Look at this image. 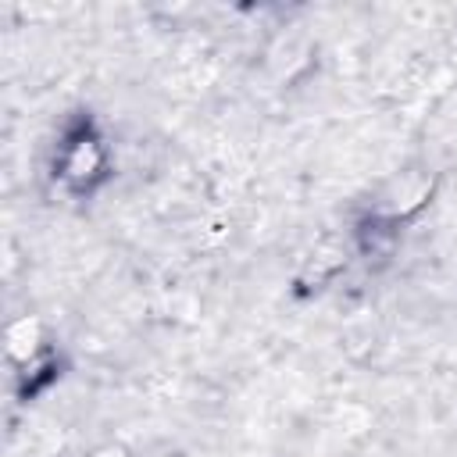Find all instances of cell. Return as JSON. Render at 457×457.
<instances>
[{
    "label": "cell",
    "mask_w": 457,
    "mask_h": 457,
    "mask_svg": "<svg viewBox=\"0 0 457 457\" xmlns=\"http://www.w3.org/2000/svg\"><path fill=\"white\" fill-rule=\"evenodd\" d=\"M86 457H132V450H129L125 443H100V446H93Z\"/></svg>",
    "instance_id": "obj_5"
},
{
    "label": "cell",
    "mask_w": 457,
    "mask_h": 457,
    "mask_svg": "<svg viewBox=\"0 0 457 457\" xmlns=\"http://www.w3.org/2000/svg\"><path fill=\"white\" fill-rule=\"evenodd\" d=\"M343 268H346V250H343V246L325 243V246H318V250L303 261V268H300L296 282H300L303 289H325V286H328Z\"/></svg>",
    "instance_id": "obj_4"
},
{
    "label": "cell",
    "mask_w": 457,
    "mask_h": 457,
    "mask_svg": "<svg viewBox=\"0 0 457 457\" xmlns=\"http://www.w3.org/2000/svg\"><path fill=\"white\" fill-rule=\"evenodd\" d=\"M107 168H111V154H107V143L104 136L82 121L75 125L61 146H57V164H54V175L57 182L68 189V193H93L104 179H107Z\"/></svg>",
    "instance_id": "obj_1"
},
{
    "label": "cell",
    "mask_w": 457,
    "mask_h": 457,
    "mask_svg": "<svg viewBox=\"0 0 457 457\" xmlns=\"http://www.w3.org/2000/svg\"><path fill=\"white\" fill-rule=\"evenodd\" d=\"M436 186H439V175L432 168H403L396 175H389L368 200V218L371 221H382V225H400L407 218H414L418 211H425L436 196Z\"/></svg>",
    "instance_id": "obj_2"
},
{
    "label": "cell",
    "mask_w": 457,
    "mask_h": 457,
    "mask_svg": "<svg viewBox=\"0 0 457 457\" xmlns=\"http://www.w3.org/2000/svg\"><path fill=\"white\" fill-rule=\"evenodd\" d=\"M4 353H7V361H11L18 371L29 368L32 361H39L43 353H50L43 321H39L36 314L14 318V321L7 325V332H4Z\"/></svg>",
    "instance_id": "obj_3"
}]
</instances>
